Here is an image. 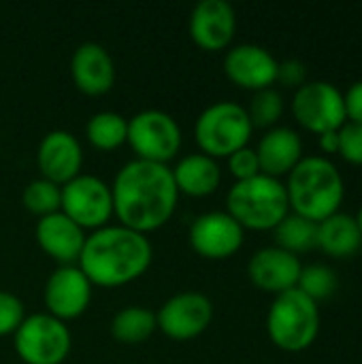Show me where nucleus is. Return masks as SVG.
Masks as SVG:
<instances>
[{"label": "nucleus", "mask_w": 362, "mask_h": 364, "mask_svg": "<svg viewBox=\"0 0 362 364\" xmlns=\"http://www.w3.org/2000/svg\"><path fill=\"white\" fill-rule=\"evenodd\" d=\"M113 215L141 235L162 228L177 209V186L166 164L132 160L113 179Z\"/></svg>", "instance_id": "f257e3e1"}, {"label": "nucleus", "mask_w": 362, "mask_h": 364, "mask_svg": "<svg viewBox=\"0 0 362 364\" xmlns=\"http://www.w3.org/2000/svg\"><path fill=\"white\" fill-rule=\"evenodd\" d=\"M151 258L149 239L119 224L94 230L85 239L77 267L92 286L117 288L145 275Z\"/></svg>", "instance_id": "f03ea898"}, {"label": "nucleus", "mask_w": 362, "mask_h": 364, "mask_svg": "<svg viewBox=\"0 0 362 364\" xmlns=\"http://www.w3.org/2000/svg\"><path fill=\"white\" fill-rule=\"evenodd\" d=\"M284 186L290 211L316 224L339 213L346 196L344 177L326 156H303Z\"/></svg>", "instance_id": "7ed1b4c3"}, {"label": "nucleus", "mask_w": 362, "mask_h": 364, "mask_svg": "<svg viewBox=\"0 0 362 364\" xmlns=\"http://www.w3.org/2000/svg\"><path fill=\"white\" fill-rule=\"evenodd\" d=\"M226 213L245 230H275V226L290 213L286 186L280 179L256 175L237 181L226 196Z\"/></svg>", "instance_id": "20e7f679"}, {"label": "nucleus", "mask_w": 362, "mask_h": 364, "mask_svg": "<svg viewBox=\"0 0 362 364\" xmlns=\"http://www.w3.org/2000/svg\"><path fill=\"white\" fill-rule=\"evenodd\" d=\"M267 333L273 346L284 352H303L314 346L320 333V309L299 288L277 294L267 314Z\"/></svg>", "instance_id": "39448f33"}, {"label": "nucleus", "mask_w": 362, "mask_h": 364, "mask_svg": "<svg viewBox=\"0 0 362 364\" xmlns=\"http://www.w3.org/2000/svg\"><path fill=\"white\" fill-rule=\"evenodd\" d=\"M254 126L247 111L230 100L209 105L194 124V136L201 154L209 158H228L247 147Z\"/></svg>", "instance_id": "423d86ee"}, {"label": "nucleus", "mask_w": 362, "mask_h": 364, "mask_svg": "<svg viewBox=\"0 0 362 364\" xmlns=\"http://www.w3.org/2000/svg\"><path fill=\"white\" fill-rule=\"evenodd\" d=\"M126 143L137 154V160L169 166L181 149V128L173 115L158 109H145L128 119Z\"/></svg>", "instance_id": "0eeeda50"}, {"label": "nucleus", "mask_w": 362, "mask_h": 364, "mask_svg": "<svg viewBox=\"0 0 362 364\" xmlns=\"http://www.w3.org/2000/svg\"><path fill=\"white\" fill-rule=\"evenodd\" d=\"M17 356L26 364H62L70 354V331L49 314L28 316L13 335Z\"/></svg>", "instance_id": "6e6552de"}, {"label": "nucleus", "mask_w": 362, "mask_h": 364, "mask_svg": "<svg viewBox=\"0 0 362 364\" xmlns=\"http://www.w3.org/2000/svg\"><path fill=\"white\" fill-rule=\"evenodd\" d=\"M292 115L314 134L339 130L348 122L344 92L329 81H307L294 92Z\"/></svg>", "instance_id": "1a4fd4ad"}, {"label": "nucleus", "mask_w": 362, "mask_h": 364, "mask_svg": "<svg viewBox=\"0 0 362 364\" xmlns=\"http://www.w3.org/2000/svg\"><path fill=\"white\" fill-rule=\"evenodd\" d=\"M60 211L83 230L105 228L113 215V194L100 177L79 175L62 186Z\"/></svg>", "instance_id": "9d476101"}, {"label": "nucleus", "mask_w": 362, "mask_h": 364, "mask_svg": "<svg viewBox=\"0 0 362 364\" xmlns=\"http://www.w3.org/2000/svg\"><path fill=\"white\" fill-rule=\"evenodd\" d=\"M213 320V305L201 292H179L171 296L156 314L158 328L173 341H192L201 337Z\"/></svg>", "instance_id": "9b49d317"}, {"label": "nucleus", "mask_w": 362, "mask_h": 364, "mask_svg": "<svg viewBox=\"0 0 362 364\" xmlns=\"http://www.w3.org/2000/svg\"><path fill=\"white\" fill-rule=\"evenodd\" d=\"M188 239L198 256L207 260H226L241 250L245 230L226 211H209L192 222Z\"/></svg>", "instance_id": "f8f14e48"}, {"label": "nucleus", "mask_w": 362, "mask_h": 364, "mask_svg": "<svg viewBox=\"0 0 362 364\" xmlns=\"http://www.w3.org/2000/svg\"><path fill=\"white\" fill-rule=\"evenodd\" d=\"M92 284L79 267L68 264L53 271L45 284V307L47 314L60 322H68L85 314L92 301Z\"/></svg>", "instance_id": "ddd939ff"}, {"label": "nucleus", "mask_w": 362, "mask_h": 364, "mask_svg": "<svg viewBox=\"0 0 362 364\" xmlns=\"http://www.w3.org/2000/svg\"><path fill=\"white\" fill-rule=\"evenodd\" d=\"M190 36L205 51L226 49L237 32V15L226 0H201L190 13Z\"/></svg>", "instance_id": "4468645a"}, {"label": "nucleus", "mask_w": 362, "mask_h": 364, "mask_svg": "<svg viewBox=\"0 0 362 364\" xmlns=\"http://www.w3.org/2000/svg\"><path fill=\"white\" fill-rule=\"evenodd\" d=\"M36 164L41 171V177L64 186L81 175L83 166V149L77 136H73L66 130H51L47 132L36 149Z\"/></svg>", "instance_id": "2eb2a0df"}, {"label": "nucleus", "mask_w": 362, "mask_h": 364, "mask_svg": "<svg viewBox=\"0 0 362 364\" xmlns=\"http://www.w3.org/2000/svg\"><path fill=\"white\" fill-rule=\"evenodd\" d=\"M277 66L280 62L273 58V53L254 43L237 45L224 58L226 77L235 85L252 92L273 87L277 79Z\"/></svg>", "instance_id": "dca6fc26"}, {"label": "nucleus", "mask_w": 362, "mask_h": 364, "mask_svg": "<svg viewBox=\"0 0 362 364\" xmlns=\"http://www.w3.org/2000/svg\"><path fill=\"white\" fill-rule=\"evenodd\" d=\"M301 260L299 256L280 250V247H262L258 250L247 262V275L252 284L265 292L282 294L286 290L297 288L301 275Z\"/></svg>", "instance_id": "f3484780"}, {"label": "nucleus", "mask_w": 362, "mask_h": 364, "mask_svg": "<svg viewBox=\"0 0 362 364\" xmlns=\"http://www.w3.org/2000/svg\"><path fill=\"white\" fill-rule=\"evenodd\" d=\"M34 235L38 247L62 267L79 262V256L87 239L85 230L77 226L70 218H66L62 211L41 218L36 222Z\"/></svg>", "instance_id": "a211bd4d"}, {"label": "nucleus", "mask_w": 362, "mask_h": 364, "mask_svg": "<svg viewBox=\"0 0 362 364\" xmlns=\"http://www.w3.org/2000/svg\"><path fill=\"white\" fill-rule=\"evenodd\" d=\"M70 77L85 96H102L115 83V64L100 43H83L70 58Z\"/></svg>", "instance_id": "6ab92c4d"}, {"label": "nucleus", "mask_w": 362, "mask_h": 364, "mask_svg": "<svg viewBox=\"0 0 362 364\" xmlns=\"http://www.w3.org/2000/svg\"><path fill=\"white\" fill-rule=\"evenodd\" d=\"M260 173L273 179L290 175L292 168L303 160L301 134L288 126H275L265 132L256 147Z\"/></svg>", "instance_id": "aec40b11"}, {"label": "nucleus", "mask_w": 362, "mask_h": 364, "mask_svg": "<svg viewBox=\"0 0 362 364\" xmlns=\"http://www.w3.org/2000/svg\"><path fill=\"white\" fill-rule=\"evenodd\" d=\"M171 171L177 192L194 198L211 196L222 181V171L218 162L205 154H188Z\"/></svg>", "instance_id": "412c9836"}, {"label": "nucleus", "mask_w": 362, "mask_h": 364, "mask_svg": "<svg viewBox=\"0 0 362 364\" xmlns=\"http://www.w3.org/2000/svg\"><path fill=\"white\" fill-rule=\"evenodd\" d=\"M362 245V232L354 215L335 213L318 224V247L331 258H350Z\"/></svg>", "instance_id": "4be33fe9"}, {"label": "nucleus", "mask_w": 362, "mask_h": 364, "mask_svg": "<svg viewBox=\"0 0 362 364\" xmlns=\"http://www.w3.org/2000/svg\"><path fill=\"white\" fill-rule=\"evenodd\" d=\"M158 328L156 314L145 307H126L115 314L111 322V335L117 343L139 346L145 343Z\"/></svg>", "instance_id": "5701e85b"}, {"label": "nucleus", "mask_w": 362, "mask_h": 364, "mask_svg": "<svg viewBox=\"0 0 362 364\" xmlns=\"http://www.w3.org/2000/svg\"><path fill=\"white\" fill-rule=\"evenodd\" d=\"M273 232H275V247L286 250L294 256L318 247V224L303 215L288 213L275 226Z\"/></svg>", "instance_id": "b1692460"}, {"label": "nucleus", "mask_w": 362, "mask_h": 364, "mask_svg": "<svg viewBox=\"0 0 362 364\" xmlns=\"http://www.w3.org/2000/svg\"><path fill=\"white\" fill-rule=\"evenodd\" d=\"M85 136L92 147L100 151H113L122 147L128 139V119L115 111H100L90 117L85 126Z\"/></svg>", "instance_id": "393cba45"}, {"label": "nucleus", "mask_w": 362, "mask_h": 364, "mask_svg": "<svg viewBox=\"0 0 362 364\" xmlns=\"http://www.w3.org/2000/svg\"><path fill=\"white\" fill-rule=\"evenodd\" d=\"M23 207L32 213L41 218H47L51 213H58L62 207V188L47 181V179H32L21 194Z\"/></svg>", "instance_id": "a878e982"}, {"label": "nucleus", "mask_w": 362, "mask_h": 364, "mask_svg": "<svg viewBox=\"0 0 362 364\" xmlns=\"http://www.w3.org/2000/svg\"><path fill=\"white\" fill-rule=\"evenodd\" d=\"M337 275L331 267L326 264H309V267H303L301 269V275H299V284L297 288L309 296L314 303H320V301H326L335 294L337 290Z\"/></svg>", "instance_id": "bb28decb"}, {"label": "nucleus", "mask_w": 362, "mask_h": 364, "mask_svg": "<svg viewBox=\"0 0 362 364\" xmlns=\"http://www.w3.org/2000/svg\"><path fill=\"white\" fill-rule=\"evenodd\" d=\"M245 111H247L254 128L271 130L284 115V98L275 87H267V90L254 92L250 109H245Z\"/></svg>", "instance_id": "cd10ccee"}, {"label": "nucleus", "mask_w": 362, "mask_h": 364, "mask_svg": "<svg viewBox=\"0 0 362 364\" xmlns=\"http://www.w3.org/2000/svg\"><path fill=\"white\" fill-rule=\"evenodd\" d=\"M346 162L362 166V124L346 122L339 128V151Z\"/></svg>", "instance_id": "c85d7f7f"}, {"label": "nucleus", "mask_w": 362, "mask_h": 364, "mask_svg": "<svg viewBox=\"0 0 362 364\" xmlns=\"http://www.w3.org/2000/svg\"><path fill=\"white\" fill-rule=\"evenodd\" d=\"M23 320H26L23 303L15 294L0 290V337L15 335V331L21 326Z\"/></svg>", "instance_id": "c756f323"}, {"label": "nucleus", "mask_w": 362, "mask_h": 364, "mask_svg": "<svg viewBox=\"0 0 362 364\" xmlns=\"http://www.w3.org/2000/svg\"><path fill=\"white\" fill-rule=\"evenodd\" d=\"M228 168H230V175L237 181H245V179H252V177L260 175V164H258L256 149L243 147V149L235 151L233 156H228Z\"/></svg>", "instance_id": "7c9ffc66"}, {"label": "nucleus", "mask_w": 362, "mask_h": 364, "mask_svg": "<svg viewBox=\"0 0 362 364\" xmlns=\"http://www.w3.org/2000/svg\"><path fill=\"white\" fill-rule=\"evenodd\" d=\"M275 83H280V85H284V87H292V90L297 92L301 85H305V83H307V70H305V64H303L301 60H294V58L280 62Z\"/></svg>", "instance_id": "2f4dec72"}, {"label": "nucleus", "mask_w": 362, "mask_h": 364, "mask_svg": "<svg viewBox=\"0 0 362 364\" xmlns=\"http://www.w3.org/2000/svg\"><path fill=\"white\" fill-rule=\"evenodd\" d=\"M344 105L348 122L362 124V79L348 87V92L344 94Z\"/></svg>", "instance_id": "473e14b6"}, {"label": "nucleus", "mask_w": 362, "mask_h": 364, "mask_svg": "<svg viewBox=\"0 0 362 364\" xmlns=\"http://www.w3.org/2000/svg\"><path fill=\"white\" fill-rule=\"evenodd\" d=\"M318 141H320V149L324 154H337L339 151V130H331V132H322L318 134Z\"/></svg>", "instance_id": "72a5a7b5"}, {"label": "nucleus", "mask_w": 362, "mask_h": 364, "mask_svg": "<svg viewBox=\"0 0 362 364\" xmlns=\"http://www.w3.org/2000/svg\"><path fill=\"white\" fill-rule=\"evenodd\" d=\"M356 224H358V228H361L362 232V207L358 209V213H356Z\"/></svg>", "instance_id": "f704fd0d"}]
</instances>
